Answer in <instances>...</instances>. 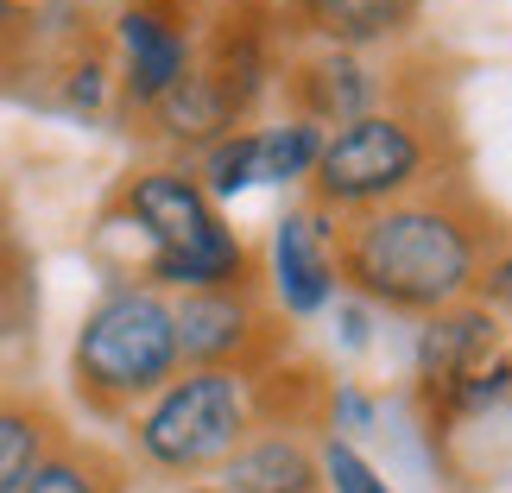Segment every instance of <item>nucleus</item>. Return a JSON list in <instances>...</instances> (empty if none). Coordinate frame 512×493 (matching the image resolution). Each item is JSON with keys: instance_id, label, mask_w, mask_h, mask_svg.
I'll list each match as a JSON object with an SVG mask.
<instances>
[{"instance_id": "nucleus-1", "label": "nucleus", "mask_w": 512, "mask_h": 493, "mask_svg": "<svg viewBox=\"0 0 512 493\" xmlns=\"http://www.w3.org/2000/svg\"><path fill=\"white\" fill-rule=\"evenodd\" d=\"M506 234L475 203V190L443 177L399 203L336 215V285L392 317H437L468 304Z\"/></svg>"}, {"instance_id": "nucleus-2", "label": "nucleus", "mask_w": 512, "mask_h": 493, "mask_svg": "<svg viewBox=\"0 0 512 493\" xmlns=\"http://www.w3.org/2000/svg\"><path fill=\"white\" fill-rule=\"evenodd\" d=\"M108 215L146 241V266L140 285L152 291H215V285H253L260 266H253V247L222 222L215 196L203 190V177L190 165H146L127 171L121 190L108 196Z\"/></svg>"}, {"instance_id": "nucleus-3", "label": "nucleus", "mask_w": 512, "mask_h": 493, "mask_svg": "<svg viewBox=\"0 0 512 493\" xmlns=\"http://www.w3.org/2000/svg\"><path fill=\"white\" fill-rule=\"evenodd\" d=\"M184 373L171 298L140 279L108 285L70 342V392L89 418L121 424Z\"/></svg>"}, {"instance_id": "nucleus-4", "label": "nucleus", "mask_w": 512, "mask_h": 493, "mask_svg": "<svg viewBox=\"0 0 512 493\" xmlns=\"http://www.w3.org/2000/svg\"><path fill=\"white\" fill-rule=\"evenodd\" d=\"M272 424L266 380L241 367H184L133 411V449L159 475H203Z\"/></svg>"}, {"instance_id": "nucleus-5", "label": "nucleus", "mask_w": 512, "mask_h": 493, "mask_svg": "<svg viewBox=\"0 0 512 493\" xmlns=\"http://www.w3.org/2000/svg\"><path fill=\"white\" fill-rule=\"evenodd\" d=\"M437 171L443 146L424 108H373L361 121L323 133V152L310 165V203L323 215H361L443 184Z\"/></svg>"}, {"instance_id": "nucleus-6", "label": "nucleus", "mask_w": 512, "mask_h": 493, "mask_svg": "<svg viewBox=\"0 0 512 493\" xmlns=\"http://www.w3.org/2000/svg\"><path fill=\"white\" fill-rule=\"evenodd\" d=\"M209 0H127L108 19V45L121 51L114 70V95L127 114H146L152 102L184 83V70L196 64V38H203Z\"/></svg>"}, {"instance_id": "nucleus-7", "label": "nucleus", "mask_w": 512, "mask_h": 493, "mask_svg": "<svg viewBox=\"0 0 512 493\" xmlns=\"http://www.w3.org/2000/svg\"><path fill=\"white\" fill-rule=\"evenodd\" d=\"M177 317V354L184 367H241L260 373L279 348V317L260 298V285H215V291H184L171 304Z\"/></svg>"}, {"instance_id": "nucleus-8", "label": "nucleus", "mask_w": 512, "mask_h": 493, "mask_svg": "<svg viewBox=\"0 0 512 493\" xmlns=\"http://www.w3.org/2000/svg\"><path fill=\"white\" fill-rule=\"evenodd\" d=\"M272 298L291 317H317L336 298V215L298 203L272 234Z\"/></svg>"}, {"instance_id": "nucleus-9", "label": "nucleus", "mask_w": 512, "mask_h": 493, "mask_svg": "<svg viewBox=\"0 0 512 493\" xmlns=\"http://www.w3.org/2000/svg\"><path fill=\"white\" fill-rule=\"evenodd\" d=\"M285 95H291V121H310L323 133H336L348 121H361L386 102V83L361 64V51H317V57H298L285 70Z\"/></svg>"}, {"instance_id": "nucleus-10", "label": "nucleus", "mask_w": 512, "mask_h": 493, "mask_svg": "<svg viewBox=\"0 0 512 493\" xmlns=\"http://www.w3.org/2000/svg\"><path fill=\"white\" fill-rule=\"evenodd\" d=\"M500 354V317L487 304H449L437 317H424V335H418V380L424 392L437 399V392L462 386L468 373H481L487 361Z\"/></svg>"}, {"instance_id": "nucleus-11", "label": "nucleus", "mask_w": 512, "mask_h": 493, "mask_svg": "<svg viewBox=\"0 0 512 493\" xmlns=\"http://www.w3.org/2000/svg\"><path fill=\"white\" fill-rule=\"evenodd\" d=\"M424 0H291L304 32H317L329 51H373L418 26Z\"/></svg>"}, {"instance_id": "nucleus-12", "label": "nucleus", "mask_w": 512, "mask_h": 493, "mask_svg": "<svg viewBox=\"0 0 512 493\" xmlns=\"http://www.w3.org/2000/svg\"><path fill=\"white\" fill-rule=\"evenodd\" d=\"M215 493H323V468H317V456H310L298 437L266 430V437H247L222 462Z\"/></svg>"}, {"instance_id": "nucleus-13", "label": "nucleus", "mask_w": 512, "mask_h": 493, "mask_svg": "<svg viewBox=\"0 0 512 493\" xmlns=\"http://www.w3.org/2000/svg\"><path fill=\"white\" fill-rule=\"evenodd\" d=\"M70 437L64 411L32 386H0V493H7L38 456H51Z\"/></svg>"}, {"instance_id": "nucleus-14", "label": "nucleus", "mask_w": 512, "mask_h": 493, "mask_svg": "<svg viewBox=\"0 0 512 493\" xmlns=\"http://www.w3.org/2000/svg\"><path fill=\"white\" fill-rule=\"evenodd\" d=\"M7 493H127V462L114 456V449L70 430V437L57 443L51 456H38Z\"/></svg>"}, {"instance_id": "nucleus-15", "label": "nucleus", "mask_w": 512, "mask_h": 493, "mask_svg": "<svg viewBox=\"0 0 512 493\" xmlns=\"http://www.w3.org/2000/svg\"><path fill=\"white\" fill-rule=\"evenodd\" d=\"M51 32H57V7H38V0H0V89L26 83V76H45Z\"/></svg>"}, {"instance_id": "nucleus-16", "label": "nucleus", "mask_w": 512, "mask_h": 493, "mask_svg": "<svg viewBox=\"0 0 512 493\" xmlns=\"http://www.w3.org/2000/svg\"><path fill=\"white\" fill-rule=\"evenodd\" d=\"M317 152H323V127L310 121L260 127V184H298V177H310Z\"/></svg>"}, {"instance_id": "nucleus-17", "label": "nucleus", "mask_w": 512, "mask_h": 493, "mask_svg": "<svg viewBox=\"0 0 512 493\" xmlns=\"http://www.w3.org/2000/svg\"><path fill=\"white\" fill-rule=\"evenodd\" d=\"M203 190L222 203V196H241L260 184V127H241V133H228V140H215L203 152Z\"/></svg>"}, {"instance_id": "nucleus-18", "label": "nucleus", "mask_w": 512, "mask_h": 493, "mask_svg": "<svg viewBox=\"0 0 512 493\" xmlns=\"http://www.w3.org/2000/svg\"><path fill=\"white\" fill-rule=\"evenodd\" d=\"M38 317V291H32V260H26V247L7 241L0 247V348L19 342V335L32 329Z\"/></svg>"}, {"instance_id": "nucleus-19", "label": "nucleus", "mask_w": 512, "mask_h": 493, "mask_svg": "<svg viewBox=\"0 0 512 493\" xmlns=\"http://www.w3.org/2000/svg\"><path fill=\"white\" fill-rule=\"evenodd\" d=\"M317 468H323V493H399L348 437H329L323 456H317Z\"/></svg>"}, {"instance_id": "nucleus-20", "label": "nucleus", "mask_w": 512, "mask_h": 493, "mask_svg": "<svg viewBox=\"0 0 512 493\" xmlns=\"http://www.w3.org/2000/svg\"><path fill=\"white\" fill-rule=\"evenodd\" d=\"M475 304L506 310V317H512V241H500V247H494V260H487L481 285H475Z\"/></svg>"}, {"instance_id": "nucleus-21", "label": "nucleus", "mask_w": 512, "mask_h": 493, "mask_svg": "<svg viewBox=\"0 0 512 493\" xmlns=\"http://www.w3.org/2000/svg\"><path fill=\"white\" fill-rule=\"evenodd\" d=\"M7 241H19V234H13V209H7V196H0V247H7Z\"/></svg>"}, {"instance_id": "nucleus-22", "label": "nucleus", "mask_w": 512, "mask_h": 493, "mask_svg": "<svg viewBox=\"0 0 512 493\" xmlns=\"http://www.w3.org/2000/svg\"><path fill=\"white\" fill-rule=\"evenodd\" d=\"M0 386H7V380H0Z\"/></svg>"}]
</instances>
